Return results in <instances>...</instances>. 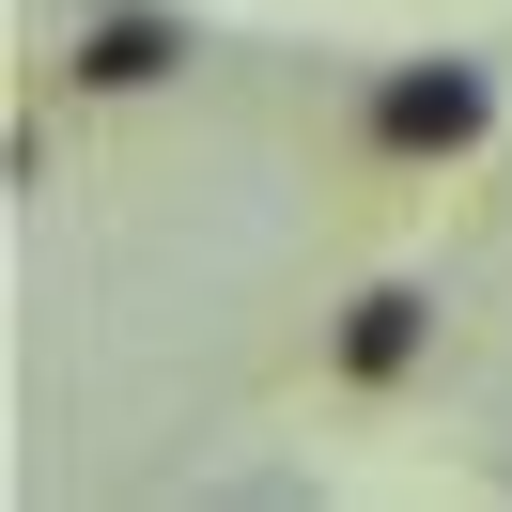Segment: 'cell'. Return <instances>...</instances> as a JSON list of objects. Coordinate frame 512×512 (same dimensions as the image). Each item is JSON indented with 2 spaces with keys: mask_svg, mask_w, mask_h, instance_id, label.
Here are the masks:
<instances>
[{
  "mask_svg": "<svg viewBox=\"0 0 512 512\" xmlns=\"http://www.w3.org/2000/svg\"><path fill=\"white\" fill-rule=\"evenodd\" d=\"M481 125H497V78H481V63H404L373 94V140H388V156H466Z\"/></svg>",
  "mask_w": 512,
  "mask_h": 512,
  "instance_id": "cell-1",
  "label": "cell"
},
{
  "mask_svg": "<svg viewBox=\"0 0 512 512\" xmlns=\"http://www.w3.org/2000/svg\"><path fill=\"white\" fill-rule=\"evenodd\" d=\"M187 63V32H171V16H94V47H78V78H94V94H140V78H171Z\"/></svg>",
  "mask_w": 512,
  "mask_h": 512,
  "instance_id": "cell-2",
  "label": "cell"
},
{
  "mask_svg": "<svg viewBox=\"0 0 512 512\" xmlns=\"http://www.w3.org/2000/svg\"><path fill=\"white\" fill-rule=\"evenodd\" d=\"M419 326H435L419 295H357V311H342V373H357V388H388V373L419 357Z\"/></svg>",
  "mask_w": 512,
  "mask_h": 512,
  "instance_id": "cell-3",
  "label": "cell"
}]
</instances>
